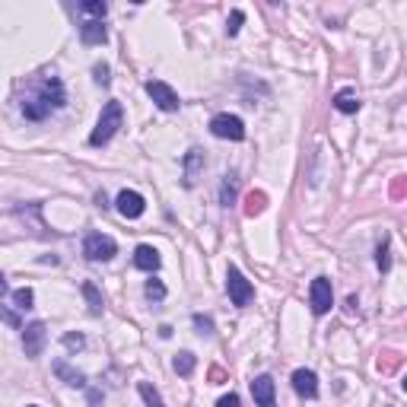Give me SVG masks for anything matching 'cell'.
Masks as SVG:
<instances>
[{
	"label": "cell",
	"instance_id": "1",
	"mask_svg": "<svg viewBox=\"0 0 407 407\" xmlns=\"http://www.w3.org/2000/svg\"><path fill=\"white\" fill-rule=\"evenodd\" d=\"M64 102H67V92H64L61 76L51 74V76H42V80H35V83L29 86L20 109L29 121H45L51 111L64 109Z\"/></svg>",
	"mask_w": 407,
	"mask_h": 407
},
{
	"label": "cell",
	"instance_id": "2",
	"mask_svg": "<svg viewBox=\"0 0 407 407\" xmlns=\"http://www.w3.org/2000/svg\"><path fill=\"white\" fill-rule=\"evenodd\" d=\"M125 125V109H121V102H105V109H102V115H99V121H96V131L90 134V144L92 146H105L111 137L118 134V127Z\"/></svg>",
	"mask_w": 407,
	"mask_h": 407
},
{
	"label": "cell",
	"instance_id": "3",
	"mask_svg": "<svg viewBox=\"0 0 407 407\" xmlns=\"http://www.w3.org/2000/svg\"><path fill=\"white\" fill-rule=\"evenodd\" d=\"M226 290H229V303L239 305V309H245L255 299V287L245 280V274L235 264H229V270H226Z\"/></svg>",
	"mask_w": 407,
	"mask_h": 407
},
{
	"label": "cell",
	"instance_id": "4",
	"mask_svg": "<svg viewBox=\"0 0 407 407\" xmlns=\"http://www.w3.org/2000/svg\"><path fill=\"white\" fill-rule=\"evenodd\" d=\"M83 255L90 261H111L118 255V245L111 235H102V233H90L83 242Z\"/></svg>",
	"mask_w": 407,
	"mask_h": 407
},
{
	"label": "cell",
	"instance_id": "5",
	"mask_svg": "<svg viewBox=\"0 0 407 407\" xmlns=\"http://www.w3.org/2000/svg\"><path fill=\"white\" fill-rule=\"evenodd\" d=\"M210 134L220 140H245V125H242L239 115H216L214 121H210Z\"/></svg>",
	"mask_w": 407,
	"mask_h": 407
},
{
	"label": "cell",
	"instance_id": "6",
	"mask_svg": "<svg viewBox=\"0 0 407 407\" xmlns=\"http://www.w3.org/2000/svg\"><path fill=\"white\" fill-rule=\"evenodd\" d=\"M146 96L156 102V109L163 111H179V92L172 90L169 83H163V80H146Z\"/></svg>",
	"mask_w": 407,
	"mask_h": 407
},
{
	"label": "cell",
	"instance_id": "7",
	"mask_svg": "<svg viewBox=\"0 0 407 407\" xmlns=\"http://www.w3.org/2000/svg\"><path fill=\"white\" fill-rule=\"evenodd\" d=\"M45 340H48V328H45V322H32V324L22 328V350H26L29 359L42 357Z\"/></svg>",
	"mask_w": 407,
	"mask_h": 407
},
{
	"label": "cell",
	"instance_id": "8",
	"mask_svg": "<svg viewBox=\"0 0 407 407\" xmlns=\"http://www.w3.org/2000/svg\"><path fill=\"white\" fill-rule=\"evenodd\" d=\"M309 303H312V312H315V315H324V312H331L334 293H331V280H328V277H315V280H312Z\"/></svg>",
	"mask_w": 407,
	"mask_h": 407
},
{
	"label": "cell",
	"instance_id": "9",
	"mask_svg": "<svg viewBox=\"0 0 407 407\" xmlns=\"http://www.w3.org/2000/svg\"><path fill=\"white\" fill-rule=\"evenodd\" d=\"M204 166H207V156H204V150L200 146H191V150L185 153V159H181V181H185V188H194L200 179V172H204Z\"/></svg>",
	"mask_w": 407,
	"mask_h": 407
},
{
	"label": "cell",
	"instance_id": "10",
	"mask_svg": "<svg viewBox=\"0 0 407 407\" xmlns=\"http://www.w3.org/2000/svg\"><path fill=\"white\" fill-rule=\"evenodd\" d=\"M115 207H118V214L121 216H127V220H137V216H144V210H146V200H144V194H137V191H121L118 194V200H115Z\"/></svg>",
	"mask_w": 407,
	"mask_h": 407
},
{
	"label": "cell",
	"instance_id": "11",
	"mask_svg": "<svg viewBox=\"0 0 407 407\" xmlns=\"http://www.w3.org/2000/svg\"><path fill=\"white\" fill-rule=\"evenodd\" d=\"M251 398H255L258 407H277V401H274V379H270V375H258V379L251 382Z\"/></svg>",
	"mask_w": 407,
	"mask_h": 407
},
{
	"label": "cell",
	"instance_id": "12",
	"mask_svg": "<svg viewBox=\"0 0 407 407\" xmlns=\"http://www.w3.org/2000/svg\"><path fill=\"white\" fill-rule=\"evenodd\" d=\"M293 388H296V394L299 398H318V379H315V373L312 369H296L293 373Z\"/></svg>",
	"mask_w": 407,
	"mask_h": 407
},
{
	"label": "cell",
	"instance_id": "13",
	"mask_svg": "<svg viewBox=\"0 0 407 407\" xmlns=\"http://www.w3.org/2000/svg\"><path fill=\"white\" fill-rule=\"evenodd\" d=\"M55 375L70 388H86V375L80 373V369H74L70 363H64V359H57V363H55Z\"/></svg>",
	"mask_w": 407,
	"mask_h": 407
},
{
	"label": "cell",
	"instance_id": "14",
	"mask_svg": "<svg viewBox=\"0 0 407 407\" xmlns=\"http://www.w3.org/2000/svg\"><path fill=\"white\" fill-rule=\"evenodd\" d=\"M80 39H83V45H102L109 39V32H105V26L99 20H86L80 26Z\"/></svg>",
	"mask_w": 407,
	"mask_h": 407
},
{
	"label": "cell",
	"instance_id": "15",
	"mask_svg": "<svg viewBox=\"0 0 407 407\" xmlns=\"http://www.w3.org/2000/svg\"><path fill=\"white\" fill-rule=\"evenodd\" d=\"M134 264H137L140 270H159V251L153 249V245H137V251H134Z\"/></svg>",
	"mask_w": 407,
	"mask_h": 407
},
{
	"label": "cell",
	"instance_id": "16",
	"mask_svg": "<svg viewBox=\"0 0 407 407\" xmlns=\"http://www.w3.org/2000/svg\"><path fill=\"white\" fill-rule=\"evenodd\" d=\"M235 194H239V175L226 172V175H223V185H220V204H223V207L235 204Z\"/></svg>",
	"mask_w": 407,
	"mask_h": 407
},
{
	"label": "cell",
	"instance_id": "17",
	"mask_svg": "<svg viewBox=\"0 0 407 407\" xmlns=\"http://www.w3.org/2000/svg\"><path fill=\"white\" fill-rule=\"evenodd\" d=\"M359 96L353 90H340L338 96H334V109L338 111H344V115H353V111H359Z\"/></svg>",
	"mask_w": 407,
	"mask_h": 407
},
{
	"label": "cell",
	"instance_id": "18",
	"mask_svg": "<svg viewBox=\"0 0 407 407\" xmlns=\"http://www.w3.org/2000/svg\"><path fill=\"white\" fill-rule=\"evenodd\" d=\"M80 290H83V296H86V303H90V312L92 315H102V309H105V303H102V293H99V287L92 280H86L83 287H80Z\"/></svg>",
	"mask_w": 407,
	"mask_h": 407
},
{
	"label": "cell",
	"instance_id": "19",
	"mask_svg": "<svg viewBox=\"0 0 407 407\" xmlns=\"http://www.w3.org/2000/svg\"><path fill=\"white\" fill-rule=\"evenodd\" d=\"M264 207H268V194H264V191H251L249 198H245V216L264 214Z\"/></svg>",
	"mask_w": 407,
	"mask_h": 407
},
{
	"label": "cell",
	"instance_id": "20",
	"mask_svg": "<svg viewBox=\"0 0 407 407\" xmlns=\"http://www.w3.org/2000/svg\"><path fill=\"white\" fill-rule=\"evenodd\" d=\"M175 373L179 375H191L194 373V366H198V359H194V353H188V350H181L179 357H175Z\"/></svg>",
	"mask_w": 407,
	"mask_h": 407
},
{
	"label": "cell",
	"instance_id": "21",
	"mask_svg": "<svg viewBox=\"0 0 407 407\" xmlns=\"http://www.w3.org/2000/svg\"><path fill=\"white\" fill-rule=\"evenodd\" d=\"M80 10H83V13H90V16H96V20L102 22V16L109 13V4H105V0H83V4H80Z\"/></svg>",
	"mask_w": 407,
	"mask_h": 407
},
{
	"label": "cell",
	"instance_id": "22",
	"mask_svg": "<svg viewBox=\"0 0 407 407\" xmlns=\"http://www.w3.org/2000/svg\"><path fill=\"white\" fill-rule=\"evenodd\" d=\"M140 398H144L150 407H166V404H163V398H159V392L150 385V382H140Z\"/></svg>",
	"mask_w": 407,
	"mask_h": 407
},
{
	"label": "cell",
	"instance_id": "23",
	"mask_svg": "<svg viewBox=\"0 0 407 407\" xmlns=\"http://www.w3.org/2000/svg\"><path fill=\"white\" fill-rule=\"evenodd\" d=\"M13 303H16V309H32L35 293L29 290V287H22V290H16V293H13Z\"/></svg>",
	"mask_w": 407,
	"mask_h": 407
},
{
	"label": "cell",
	"instance_id": "24",
	"mask_svg": "<svg viewBox=\"0 0 407 407\" xmlns=\"http://www.w3.org/2000/svg\"><path fill=\"white\" fill-rule=\"evenodd\" d=\"M394 369H401V357H398V353H382L379 373H394Z\"/></svg>",
	"mask_w": 407,
	"mask_h": 407
},
{
	"label": "cell",
	"instance_id": "25",
	"mask_svg": "<svg viewBox=\"0 0 407 407\" xmlns=\"http://www.w3.org/2000/svg\"><path fill=\"white\" fill-rule=\"evenodd\" d=\"M144 293H146V299H166V287H163V283L159 280H146V287H144Z\"/></svg>",
	"mask_w": 407,
	"mask_h": 407
},
{
	"label": "cell",
	"instance_id": "26",
	"mask_svg": "<svg viewBox=\"0 0 407 407\" xmlns=\"http://www.w3.org/2000/svg\"><path fill=\"white\" fill-rule=\"evenodd\" d=\"M375 264H379L382 274H385V270H392V258H388V242H382L379 249H375Z\"/></svg>",
	"mask_w": 407,
	"mask_h": 407
},
{
	"label": "cell",
	"instance_id": "27",
	"mask_svg": "<svg viewBox=\"0 0 407 407\" xmlns=\"http://www.w3.org/2000/svg\"><path fill=\"white\" fill-rule=\"evenodd\" d=\"M191 322H194V328H198L200 334H214V318H207V315H200V312H198Z\"/></svg>",
	"mask_w": 407,
	"mask_h": 407
},
{
	"label": "cell",
	"instance_id": "28",
	"mask_svg": "<svg viewBox=\"0 0 407 407\" xmlns=\"http://www.w3.org/2000/svg\"><path fill=\"white\" fill-rule=\"evenodd\" d=\"M64 347H67V350H83L86 347L83 334H64Z\"/></svg>",
	"mask_w": 407,
	"mask_h": 407
},
{
	"label": "cell",
	"instance_id": "29",
	"mask_svg": "<svg viewBox=\"0 0 407 407\" xmlns=\"http://www.w3.org/2000/svg\"><path fill=\"white\" fill-rule=\"evenodd\" d=\"M242 22H245V13H242V10H233V16H229V22H226V32H229V35H235V32H239Z\"/></svg>",
	"mask_w": 407,
	"mask_h": 407
},
{
	"label": "cell",
	"instance_id": "30",
	"mask_svg": "<svg viewBox=\"0 0 407 407\" xmlns=\"http://www.w3.org/2000/svg\"><path fill=\"white\" fill-rule=\"evenodd\" d=\"M0 322H7L10 328H16V331H22V322H20V318H16V315H13V312H10V309H4V305H0Z\"/></svg>",
	"mask_w": 407,
	"mask_h": 407
},
{
	"label": "cell",
	"instance_id": "31",
	"mask_svg": "<svg viewBox=\"0 0 407 407\" xmlns=\"http://www.w3.org/2000/svg\"><path fill=\"white\" fill-rule=\"evenodd\" d=\"M92 74H96V83H99V86H109V83H111L109 67H105V64H96V67H92Z\"/></svg>",
	"mask_w": 407,
	"mask_h": 407
},
{
	"label": "cell",
	"instance_id": "32",
	"mask_svg": "<svg viewBox=\"0 0 407 407\" xmlns=\"http://www.w3.org/2000/svg\"><path fill=\"white\" fill-rule=\"evenodd\" d=\"M216 407H239V394H223V398L216 401Z\"/></svg>",
	"mask_w": 407,
	"mask_h": 407
},
{
	"label": "cell",
	"instance_id": "33",
	"mask_svg": "<svg viewBox=\"0 0 407 407\" xmlns=\"http://www.w3.org/2000/svg\"><path fill=\"white\" fill-rule=\"evenodd\" d=\"M223 379H226V373H223V369H216V366H214V369H210V382H214V385H220Z\"/></svg>",
	"mask_w": 407,
	"mask_h": 407
},
{
	"label": "cell",
	"instance_id": "34",
	"mask_svg": "<svg viewBox=\"0 0 407 407\" xmlns=\"http://www.w3.org/2000/svg\"><path fill=\"white\" fill-rule=\"evenodd\" d=\"M90 404L99 407V404H102V394H99V392H90Z\"/></svg>",
	"mask_w": 407,
	"mask_h": 407
},
{
	"label": "cell",
	"instance_id": "35",
	"mask_svg": "<svg viewBox=\"0 0 407 407\" xmlns=\"http://www.w3.org/2000/svg\"><path fill=\"white\" fill-rule=\"evenodd\" d=\"M4 293H7V277L0 274V296H4Z\"/></svg>",
	"mask_w": 407,
	"mask_h": 407
},
{
	"label": "cell",
	"instance_id": "36",
	"mask_svg": "<svg viewBox=\"0 0 407 407\" xmlns=\"http://www.w3.org/2000/svg\"><path fill=\"white\" fill-rule=\"evenodd\" d=\"M26 407H39V404H26Z\"/></svg>",
	"mask_w": 407,
	"mask_h": 407
}]
</instances>
